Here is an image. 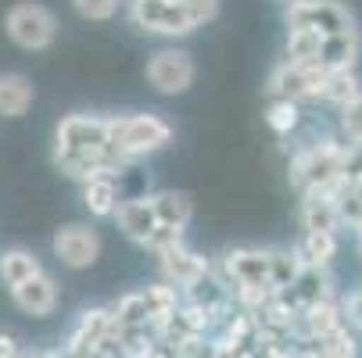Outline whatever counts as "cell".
Masks as SVG:
<instances>
[{
	"label": "cell",
	"instance_id": "cell-19",
	"mask_svg": "<svg viewBox=\"0 0 362 358\" xmlns=\"http://www.w3.org/2000/svg\"><path fill=\"white\" fill-rule=\"evenodd\" d=\"M33 83L18 72H0V115L18 119L33 108Z\"/></svg>",
	"mask_w": 362,
	"mask_h": 358
},
{
	"label": "cell",
	"instance_id": "cell-20",
	"mask_svg": "<svg viewBox=\"0 0 362 358\" xmlns=\"http://www.w3.org/2000/svg\"><path fill=\"white\" fill-rule=\"evenodd\" d=\"M291 290H294L298 304L305 309V304H316V301L334 297V280H330L327 265H301V273H298V280L291 283Z\"/></svg>",
	"mask_w": 362,
	"mask_h": 358
},
{
	"label": "cell",
	"instance_id": "cell-14",
	"mask_svg": "<svg viewBox=\"0 0 362 358\" xmlns=\"http://www.w3.org/2000/svg\"><path fill=\"white\" fill-rule=\"evenodd\" d=\"M115 222H119V229H122L129 240L144 244V240L151 237V229L158 226V212H154V201H151V197H129V201H119Z\"/></svg>",
	"mask_w": 362,
	"mask_h": 358
},
{
	"label": "cell",
	"instance_id": "cell-24",
	"mask_svg": "<svg viewBox=\"0 0 362 358\" xmlns=\"http://www.w3.org/2000/svg\"><path fill=\"white\" fill-rule=\"evenodd\" d=\"M154 212H158V222H169V226H180L187 229L190 219H194V201L187 193H176V190H162L154 193Z\"/></svg>",
	"mask_w": 362,
	"mask_h": 358
},
{
	"label": "cell",
	"instance_id": "cell-27",
	"mask_svg": "<svg viewBox=\"0 0 362 358\" xmlns=\"http://www.w3.org/2000/svg\"><path fill=\"white\" fill-rule=\"evenodd\" d=\"M320 43L316 29H287V61H320Z\"/></svg>",
	"mask_w": 362,
	"mask_h": 358
},
{
	"label": "cell",
	"instance_id": "cell-32",
	"mask_svg": "<svg viewBox=\"0 0 362 358\" xmlns=\"http://www.w3.org/2000/svg\"><path fill=\"white\" fill-rule=\"evenodd\" d=\"M183 240V229L180 226H169V222H158L151 229V237L144 240V247L147 251H154V254H162V251H169L173 244H180Z\"/></svg>",
	"mask_w": 362,
	"mask_h": 358
},
{
	"label": "cell",
	"instance_id": "cell-17",
	"mask_svg": "<svg viewBox=\"0 0 362 358\" xmlns=\"http://www.w3.org/2000/svg\"><path fill=\"white\" fill-rule=\"evenodd\" d=\"M355 58H358V32H355V25L323 36V43H320V65L327 72H334V68H355Z\"/></svg>",
	"mask_w": 362,
	"mask_h": 358
},
{
	"label": "cell",
	"instance_id": "cell-22",
	"mask_svg": "<svg viewBox=\"0 0 362 358\" xmlns=\"http://www.w3.org/2000/svg\"><path fill=\"white\" fill-rule=\"evenodd\" d=\"M36 273H43V269H40V258H36L33 251H25V247L0 251V280H4L8 290L18 287V283H25V280L36 276Z\"/></svg>",
	"mask_w": 362,
	"mask_h": 358
},
{
	"label": "cell",
	"instance_id": "cell-11",
	"mask_svg": "<svg viewBox=\"0 0 362 358\" xmlns=\"http://www.w3.org/2000/svg\"><path fill=\"white\" fill-rule=\"evenodd\" d=\"M115 330V312L112 309H86L79 312L76 326L69 330L62 351L65 354H97V344Z\"/></svg>",
	"mask_w": 362,
	"mask_h": 358
},
{
	"label": "cell",
	"instance_id": "cell-23",
	"mask_svg": "<svg viewBox=\"0 0 362 358\" xmlns=\"http://www.w3.org/2000/svg\"><path fill=\"white\" fill-rule=\"evenodd\" d=\"M144 301H147L151 326H154V333H158V326L180 309V287H173L169 280L165 283H151V287H144Z\"/></svg>",
	"mask_w": 362,
	"mask_h": 358
},
{
	"label": "cell",
	"instance_id": "cell-12",
	"mask_svg": "<svg viewBox=\"0 0 362 358\" xmlns=\"http://www.w3.org/2000/svg\"><path fill=\"white\" fill-rule=\"evenodd\" d=\"M158 258H162V276H165L173 287H180L183 294H187L190 287H197L204 276L212 273L209 258H201L197 251L183 247V240H180V244H173L169 251H162Z\"/></svg>",
	"mask_w": 362,
	"mask_h": 358
},
{
	"label": "cell",
	"instance_id": "cell-31",
	"mask_svg": "<svg viewBox=\"0 0 362 358\" xmlns=\"http://www.w3.org/2000/svg\"><path fill=\"white\" fill-rule=\"evenodd\" d=\"M119 4H122V0H72V8H76L83 18H90V22H108V18H115Z\"/></svg>",
	"mask_w": 362,
	"mask_h": 358
},
{
	"label": "cell",
	"instance_id": "cell-13",
	"mask_svg": "<svg viewBox=\"0 0 362 358\" xmlns=\"http://www.w3.org/2000/svg\"><path fill=\"white\" fill-rule=\"evenodd\" d=\"M11 297H15V304L25 316H50L54 304H58V283L50 280L47 273H36L25 283L11 287Z\"/></svg>",
	"mask_w": 362,
	"mask_h": 358
},
{
	"label": "cell",
	"instance_id": "cell-9",
	"mask_svg": "<svg viewBox=\"0 0 362 358\" xmlns=\"http://www.w3.org/2000/svg\"><path fill=\"white\" fill-rule=\"evenodd\" d=\"M223 273L226 287H273L269 280V251L262 247H233L223 254Z\"/></svg>",
	"mask_w": 362,
	"mask_h": 358
},
{
	"label": "cell",
	"instance_id": "cell-21",
	"mask_svg": "<svg viewBox=\"0 0 362 358\" xmlns=\"http://www.w3.org/2000/svg\"><path fill=\"white\" fill-rule=\"evenodd\" d=\"M301 265H330L337 258V233L330 229H305V237L294 244Z\"/></svg>",
	"mask_w": 362,
	"mask_h": 358
},
{
	"label": "cell",
	"instance_id": "cell-8",
	"mask_svg": "<svg viewBox=\"0 0 362 358\" xmlns=\"http://www.w3.org/2000/svg\"><path fill=\"white\" fill-rule=\"evenodd\" d=\"M194 76H197L194 58L187 54V50H176V47L158 50V54H151V61H147V83L158 93H169V97L187 93Z\"/></svg>",
	"mask_w": 362,
	"mask_h": 358
},
{
	"label": "cell",
	"instance_id": "cell-28",
	"mask_svg": "<svg viewBox=\"0 0 362 358\" xmlns=\"http://www.w3.org/2000/svg\"><path fill=\"white\" fill-rule=\"evenodd\" d=\"M266 122H269V129H273V133L291 136V133L298 129V122H301V108H298V100H291V97H273V105L266 108Z\"/></svg>",
	"mask_w": 362,
	"mask_h": 358
},
{
	"label": "cell",
	"instance_id": "cell-36",
	"mask_svg": "<svg viewBox=\"0 0 362 358\" xmlns=\"http://www.w3.org/2000/svg\"><path fill=\"white\" fill-rule=\"evenodd\" d=\"M355 233H358V254H362V222H358V229H355Z\"/></svg>",
	"mask_w": 362,
	"mask_h": 358
},
{
	"label": "cell",
	"instance_id": "cell-2",
	"mask_svg": "<svg viewBox=\"0 0 362 358\" xmlns=\"http://www.w3.org/2000/svg\"><path fill=\"white\" fill-rule=\"evenodd\" d=\"M348 155H351V143L337 140V136L308 143V147L298 150L294 162H291V183L301 193H308V190H334L344 179Z\"/></svg>",
	"mask_w": 362,
	"mask_h": 358
},
{
	"label": "cell",
	"instance_id": "cell-1",
	"mask_svg": "<svg viewBox=\"0 0 362 358\" xmlns=\"http://www.w3.org/2000/svg\"><path fill=\"white\" fill-rule=\"evenodd\" d=\"M54 165L79 183L129 169L112 150V115H65L54 129Z\"/></svg>",
	"mask_w": 362,
	"mask_h": 358
},
{
	"label": "cell",
	"instance_id": "cell-30",
	"mask_svg": "<svg viewBox=\"0 0 362 358\" xmlns=\"http://www.w3.org/2000/svg\"><path fill=\"white\" fill-rule=\"evenodd\" d=\"M341 112V140H348L351 147H362V97H355L351 105L337 108Z\"/></svg>",
	"mask_w": 362,
	"mask_h": 358
},
{
	"label": "cell",
	"instance_id": "cell-7",
	"mask_svg": "<svg viewBox=\"0 0 362 358\" xmlns=\"http://www.w3.org/2000/svg\"><path fill=\"white\" fill-rule=\"evenodd\" d=\"M287 29H316L323 36L351 29V15L341 0H291L284 11Z\"/></svg>",
	"mask_w": 362,
	"mask_h": 358
},
{
	"label": "cell",
	"instance_id": "cell-4",
	"mask_svg": "<svg viewBox=\"0 0 362 358\" xmlns=\"http://www.w3.org/2000/svg\"><path fill=\"white\" fill-rule=\"evenodd\" d=\"M4 29H8L11 43H18L22 50H47L50 43H54V36H58L54 15H50L43 4H33V0H25V4H15V8L8 11Z\"/></svg>",
	"mask_w": 362,
	"mask_h": 358
},
{
	"label": "cell",
	"instance_id": "cell-15",
	"mask_svg": "<svg viewBox=\"0 0 362 358\" xmlns=\"http://www.w3.org/2000/svg\"><path fill=\"white\" fill-rule=\"evenodd\" d=\"M344 323V304H337L334 297L327 301H316V304H305L298 323H294V337H323L330 330H337Z\"/></svg>",
	"mask_w": 362,
	"mask_h": 358
},
{
	"label": "cell",
	"instance_id": "cell-16",
	"mask_svg": "<svg viewBox=\"0 0 362 358\" xmlns=\"http://www.w3.org/2000/svg\"><path fill=\"white\" fill-rule=\"evenodd\" d=\"M301 226L305 229H341V212H337V197L334 190H308L301 193Z\"/></svg>",
	"mask_w": 362,
	"mask_h": 358
},
{
	"label": "cell",
	"instance_id": "cell-33",
	"mask_svg": "<svg viewBox=\"0 0 362 358\" xmlns=\"http://www.w3.org/2000/svg\"><path fill=\"white\" fill-rule=\"evenodd\" d=\"M180 4L190 11L194 25H204V22H212L219 15V0H180Z\"/></svg>",
	"mask_w": 362,
	"mask_h": 358
},
{
	"label": "cell",
	"instance_id": "cell-29",
	"mask_svg": "<svg viewBox=\"0 0 362 358\" xmlns=\"http://www.w3.org/2000/svg\"><path fill=\"white\" fill-rule=\"evenodd\" d=\"M301 273V258H298V251H269V280L273 287H291Z\"/></svg>",
	"mask_w": 362,
	"mask_h": 358
},
{
	"label": "cell",
	"instance_id": "cell-34",
	"mask_svg": "<svg viewBox=\"0 0 362 358\" xmlns=\"http://www.w3.org/2000/svg\"><path fill=\"white\" fill-rule=\"evenodd\" d=\"M344 319H348V323H355V326H362V287L344 301Z\"/></svg>",
	"mask_w": 362,
	"mask_h": 358
},
{
	"label": "cell",
	"instance_id": "cell-26",
	"mask_svg": "<svg viewBox=\"0 0 362 358\" xmlns=\"http://www.w3.org/2000/svg\"><path fill=\"white\" fill-rule=\"evenodd\" d=\"M115 330H133V326H151V316H147V301H144V290H129L122 294L115 304Z\"/></svg>",
	"mask_w": 362,
	"mask_h": 358
},
{
	"label": "cell",
	"instance_id": "cell-35",
	"mask_svg": "<svg viewBox=\"0 0 362 358\" xmlns=\"http://www.w3.org/2000/svg\"><path fill=\"white\" fill-rule=\"evenodd\" d=\"M11 354H18V340L11 333H0V358H11Z\"/></svg>",
	"mask_w": 362,
	"mask_h": 358
},
{
	"label": "cell",
	"instance_id": "cell-3",
	"mask_svg": "<svg viewBox=\"0 0 362 358\" xmlns=\"http://www.w3.org/2000/svg\"><path fill=\"white\" fill-rule=\"evenodd\" d=\"M169 140L173 126L158 115H112V150L126 165L162 150Z\"/></svg>",
	"mask_w": 362,
	"mask_h": 358
},
{
	"label": "cell",
	"instance_id": "cell-25",
	"mask_svg": "<svg viewBox=\"0 0 362 358\" xmlns=\"http://www.w3.org/2000/svg\"><path fill=\"white\" fill-rule=\"evenodd\" d=\"M355 97H362V83L355 76V68H334L327 72V83H323V100L334 108H344L351 105Z\"/></svg>",
	"mask_w": 362,
	"mask_h": 358
},
{
	"label": "cell",
	"instance_id": "cell-18",
	"mask_svg": "<svg viewBox=\"0 0 362 358\" xmlns=\"http://www.w3.org/2000/svg\"><path fill=\"white\" fill-rule=\"evenodd\" d=\"M83 204L97 219H108L119 212V183L115 176H90L83 179Z\"/></svg>",
	"mask_w": 362,
	"mask_h": 358
},
{
	"label": "cell",
	"instance_id": "cell-10",
	"mask_svg": "<svg viewBox=\"0 0 362 358\" xmlns=\"http://www.w3.org/2000/svg\"><path fill=\"white\" fill-rule=\"evenodd\" d=\"M54 254H58V262L69 265V269H90L97 262V254H100V237L90 226L72 222V226L54 233Z\"/></svg>",
	"mask_w": 362,
	"mask_h": 358
},
{
	"label": "cell",
	"instance_id": "cell-5",
	"mask_svg": "<svg viewBox=\"0 0 362 358\" xmlns=\"http://www.w3.org/2000/svg\"><path fill=\"white\" fill-rule=\"evenodd\" d=\"M129 18L144 32H158V36H190L197 25L190 11L180 0H126Z\"/></svg>",
	"mask_w": 362,
	"mask_h": 358
},
{
	"label": "cell",
	"instance_id": "cell-6",
	"mask_svg": "<svg viewBox=\"0 0 362 358\" xmlns=\"http://www.w3.org/2000/svg\"><path fill=\"white\" fill-rule=\"evenodd\" d=\"M323 83H327V68L320 61H280L269 76V97H291V100H313L323 97Z\"/></svg>",
	"mask_w": 362,
	"mask_h": 358
}]
</instances>
